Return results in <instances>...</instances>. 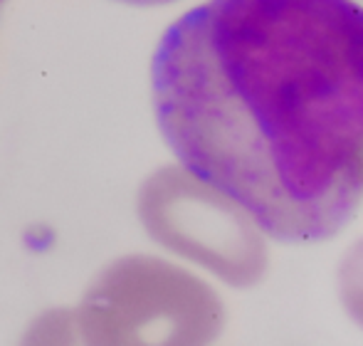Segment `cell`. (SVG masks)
<instances>
[{
  "label": "cell",
  "instance_id": "1",
  "mask_svg": "<svg viewBox=\"0 0 363 346\" xmlns=\"http://www.w3.org/2000/svg\"><path fill=\"white\" fill-rule=\"evenodd\" d=\"M183 169L279 242H321L363 203V5L206 0L151 62Z\"/></svg>",
  "mask_w": 363,
  "mask_h": 346
},
{
  "label": "cell",
  "instance_id": "2",
  "mask_svg": "<svg viewBox=\"0 0 363 346\" xmlns=\"http://www.w3.org/2000/svg\"><path fill=\"white\" fill-rule=\"evenodd\" d=\"M74 319L84 346H211L223 307L183 269L124 257L91 282Z\"/></svg>",
  "mask_w": 363,
  "mask_h": 346
},
{
  "label": "cell",
  "instance_id": "3",
  "mask_svg": "<svg viewBox=\"0 0 363 346\" xmlns=\"http://www.w3.org/2000/svg\"><path fill=\"white\" fill-rule=\"evenodd\" d=\"M146 230L178 255L198 260L230 282L259 272V228L230 198L186 169L158 171L139 196Z\"/></svg>",
  "mask_w": 363,
  "mask_h": 346
},
{
  "label": "cell",
  "instance_id": "4",
  "mask_svg": "<svg viewBox=\"0 0 363 346\" xmlns=\"http://www.w3.org/2000/svg\"><path fill=\"white\" fill-rule=\"evenodd\" d=\"M20 346H84L77 332V319L67 309H52L38 317L25 332Z\"/></svg>",
  "mask_w": 363,
  "mask_h": 346
},
{
  "label": "cell",
  "instance_id": "5",
  "mask_svg": "<svg viewBox=\"0 0 363 346\" xmlns=\"http://www.w3.org/2000/svg\"><path fill=\"white\" fill-rule=\"evenodd\" d=\"M344 302L349 314L363 327V267L354 269L344 284Z\"/></svg>",
  "mask_w": 363,
  "mask_h": 346
},
{
  "label": "cell",
  "instance_id": "6",
  "mask_svg": "<svg viewBox=\"0 0 363 346\" xmlns=\"http://www.w3.org/2000/svg\"><path fill=\"white\" fill-rule=\"evenodd\" d=\"M116 3L136 5V8H158V5H171L176 0H116Z\"/></svg>",
  "mask_w": 363,
  "mask_h": 346
},
{
  "label": "cell",
  "instance_id": "7",
  "mask_svg": "<svg viewBox=\"0 0 363 346\" xmlns=\"http://www.w3.org/2000/svg\"><path fill=\"white\" fill-rule=\"evenodd\" d=\"M3 3H5V0H0V10H3Z\"/></svg>",
  "mask_w": 363,
  "mask_h": 346
}]
</instances>
